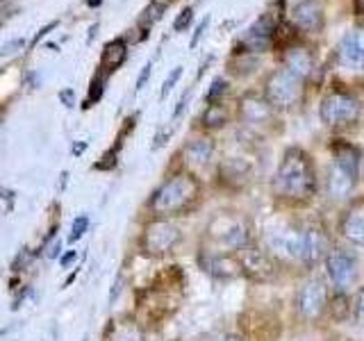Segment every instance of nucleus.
I'll return each mask as SVG.
<instances>
[{
	"label": "nucleus",
	"instance_id": "nucleus-12",
	"mask_svg": "<svg viewBox=\"0 0 364 341\" xmlns=\"http://www.w3.org/2000/svg\"><path fill=\"white\" fill-rule=\"evenodd\" d=\"M291 18L296 23V28L303 32H318L323 26V9L318 0H301L296 3Z\"/></svg>",
	"mask_w": 364,
	"mask_h": 341
},
{
	"label": "nucleus",
	"instance_id": "nucleus-6",
	"mask_svg": "<svg viewBox=\"0 0 364 341\" xmlns=\"http://www.w3.org/2000/svg\"><path fill=\"white\" fill-rule=\"evenodd\" d=\"M330 253V239L323 225L307 223L301 225V261L307 266H316Z\"/></svg>",
	"mask_w": 364,
	"mask_h": 341
},
{
	"label": "nucleus",
	"instance_id": "nucleus-31",
	"mask_svg": "<svg viewBox=\"0 0 364 341\" xmlns=\"http://www.w3.org/2000/svg\"><path fill=\"white\" fill-rule=\"evenodd\" d=\"M180 77H182V66H176L173 71H171V75L164 80V87H162V98H166V96H168V91L178 85V80H180Z\"/></svg>",
	"mask_w": 364,
	"mask_h": 341
},
{
	"label": "nucleus",
	"instance_id": "nucleus-18",
	"mask_svg": "<svg viewBox=\"0 0 364 341\" xmlns=\"http://www.w3.org/2000/svg\"><path fill=\"white\" fill-rule=\"evenodd\" d=\"M353 187H355V175H350L348 170L339 168L337 164L330 168L328 173V193L333 198H346L348 193L353 191Z\"/></svg>",
	"mask_w": 364,
	"mask_h": 341
},
{
	"label": "nucleus",
	"instance_id": "nucleus-8",
	"mask_svg": "<svg viewBox=\"0 0 364 341\" xmlns=\"http://www.w3.org/2000/svg\"><path fill=\"white\" fill-rule=\"evenodd\" d=\"M239 266L244 269L246 276H250L257 282H269L278 276V266H276V261H273V257L267 253V250H259L253 246L244 248V255H242V261H239Z\"/></svg>",
	"mask_w": 364,
	"mask_h": 341
},
{
	"label": "nucleus",
	"instance_id": "nucleus-27",
	"mask_svg": "<svg viewBox=\"0 0 364 341\" xmlns=\"http://www.w3.org/2000/svg\"><path fill=\"white\" fill-rule=\"evenodd\" d=\"M299 39V34H296L287 23H284V26H278L276 28V37H273V41H278V43H284V48H287V45L291 43V41H296Z\"/></svg>",
	"mask_w": 364,
	"mask_h": 341
},
{
	"label": "nucleus",
	"instance_id": "nucleus-46",
	"mask_svg": "<svg viewBox=\"0 0 364 341\" xmlns=\"http://www.w3.org/2000/svg\"><path fill=\"white\" fill-rule=\"evenodd\" d=\"M3 335H5V332H3V330H0V337H3Z\"/></svg>",
	"mask_w": 364,
	"mask_h": 341
},
{
	"label": "nucleus",
	"instance_id": "nucleus-33",
	"mask_svg": "<svg viewBox=\"0 0 364 341\" xmlns=\"http://www.w3.org/2000/svg\"><path fill=\"white\" fill-rule=\"evenodd\" d=\"M21 48H26V39H14V41H9L5 45H0V57H5V55H14L16 50Z\"/></svg>",
	"mask_w": 364,
	"mask_h": 341
},
{
	"label": "nucleus",
	"instance_id": "nucleus-17",
	"mask_svg": "<svg viewBox=\"0 0 364 341\" xmlns=\"http://www.w3.org/2000/svg\"><path fill=\"white\" fill-rule=\"evenodd\" d=\"M128 57V43L123 39H114L109 41L105 48H102V57H100V73H114L117 68L125 62Z\"/></svg>",
	"mask_w": 364,
	"mask_h": 341
},
{
	"label": "nucleus",
	"instance_id": "nucleus-29",
	"mask_svg": "<svg viewBox=\"0 0 364 341\" xmlns=\"http://www.w3.org/2000/svg\"><path fill=\"white\" fill-rule=\"evenodd\" d=\"M191 18H193V9H191V7H185V9H182L180 14H178V18L173 21V30H176V32H185V30L191 26Z\"/></svg>",
	"mask_w": 364,
	"mask_h": 341
},
{
	"label": "nucleus",
	"instance_id": "nucleus-16",
	"mask_svg": "<svg viewBox=\"0 0 364 341\" xmlns=\"http://www.w3.org/2000/svg\"><path fill=\"white\" fill-rule=\"evenodd\" d=\"M341 62L348 66L362 68L364 66V30H353L348 32L339 45Z\"/></svg>",
	"mask_w": 364,
	"mask_h": 341
},
{
	"label": "nucleus",
	"instance_id": "nucleus-4",
	"mask_svg": "<svg viewBox=\"0 0 364 341\" xmlns=\"http://www.w3.org/2000/svg\"><path fill=\"white\" fill-rule=\"evenodd\" d=\"M318 117L330 128H339V125H348L360 117V100L344 91H335L328 98H323L321 107H318Z\"/></svg>",
	"mask_w": 364,
	"mask_h": 341
},
{
	"label": "nucleus",
	"instance_id": "nucleus-44",
	"mask_svg": "<svg viewBox=\"0 0 364 341\" xmlns=\"http://www.w3.org/2000/svg\"><path fill=\"white\" fill-rule=\"evenodd\" d=\"M223 341H242V339H239L237 335H228V337H225Z\"/></svg>",
	"mask_w": 364,
	"mask_h": 341
},
{
	"label": "nucleus",
	"instance_id": "nucleus-11",
	"mask_svg": "<svg viewBox=\"0 0 364 341\" xmlns=\"http://www.w3.org/2000/svg\"><path fill=\"white\" fill-rule=\"evenodd\" d=\"M276 21H273L271 14H262L250 30L246 32V37L242 39V48L250 50V53H262V50H269L273 45V37H276Z\"/></svg>",
	"mask_w": 364,
	"mask_h": 341
},
{
	"label": "nucleus",
	"instance_id": "nucleus-13",
	"mask_svg": "<svg viewBox=\"0 0 364 341\" xmlns=\"http://www.w3.org/2000/svg\"><path fill=\"white\" fill-rule=\"evenodd\" d=\"M339 227H341L344 239H348L350 244H355V246L364 244V198L355 200L344 212Z\"/></svg>",
	"mask_w": 364,
	"mask_h": 341
},
{
	"label": "nucleus",
	"instance_id": "nucleus-20",
	"mask_svg": "<svg viewBox=\"0 0 364 341\" xmlns=\"http://www.w3.org/2000/svg\"><path fill=\"white\" fill-rule=\"evenodd\" d=\"M284 64H287V71L294 73L296 77H307L312 71V55L305 48H289L284 55Z\"/></svg>",
	"mask_w": 364,
	"mask_h": 341
},
{
	"label": "nucleus",
	"instance_id": "nucleus-7",
	"mask_svg": "<svg viewBox=\"0 0 364 341\" xmlns=\"http://www.w3.org/2000/svg\"><path fill=\"white\" fill-rule=\"evenodd\" d=\"M326 271L337 291H346L348 287H353V282L358 278V259L348 250H330L326 257Z\"/></svg>",
	"mask_w": 364,
	"mask_h": 341
},
{
	"label": "nucleus",
	"instance_id": "nucleus-43",
	"mask_svg": "<svg viewBox=\"0 0 364 341\" xmlns=\"http://www.w3.org/2000/svg\"><path fill=\"white\" fill-rule=\"evenodd\" d=\"M100 3H102V0H87V5H89V7H98Z\"/></svg>",
	"mask_w": 364,
	"mask_h": 341
},
{
	"label": "nucleus",
	"instance_id": "nucleus-36",
	"mask_svg": "<svg viewBox=\"0 0 364 341\" xmlns=\"http://www.w3.org/2000/svg\"><path fill=\"white\" fill-rule=\"evenodd\" d=\"M55 28H57V21H50L48 26H43V28H41V30H39L37 34H34V39H32V45H37V43H39V41H41V39L46 37V34H48L50 30H55Z\"/></svg>",
	"mask_w": 364,
	"mask_h": 341
},
{
	"label": "nucleus",
	"instance_id": "nucleus-40",
	"mask_svg": "<svg viewBox=\"0 0 364 341\" xmlns=\"http://www.w3.org/2000/svg\"><path fill=\"white\" fill-rule=\"evenodd\" d=\"M60 253H62V242H60V239H57V242L53 244V248H50L48 257H57V255H60Z\"/></svg>",
	"mask_w": 364,
	"mask_h": 341
},
{
	"label": "nucleus",
	"instance_id": "nucleus-15",
	"mask_svg": "<svg viewBox=\"0 0 364 341\" xmlns=\"http://www.w3.org/2000/svg\"><path fill=\"white\" fill-rule=\"evenodd\" d=\"M200 266H203V271H208L214 278H235L239 273L237 261H232L223 253H212V250L200 253Z\"/></svg>",
	"mask_w": 364,
	"mask_h": 341
},
{
	"label": "nucleus",
	"instance_id": "nucleus-9",
	"mask_svg": "<svg viewBox=\"0 0 364 341\" xmlns=\"http://www.w3.org/2000/svg\"><path fill=\"white\" fill-rule=\"evenodd\" d=\"M210 234L219 242L223 248L230 250H244L248 246V225L237 219H216L210 225Z\"/></svg>",
	"mask_w": 364,
	"mask_h": 341
},
{
	"label": "nucleus",
	"instance_id": "nucleus-14",
	"mask_svg": "<svg viewBox=\"0 0 364 341\" xmlns=\"http://www.w3.org/2000/svg\"><path fill=\"white\" fill-rule=\"evenodd\" d=\"M269 246L276 253L301 261V227H282L269 237Z\"/></svg>",
	"mask_w": 364,
	"mask_h": 341
},
{
	"label": "nucleus",
	"instance_id": "nucleus-39",
	"mask_svg": "<svg viewBox=\"0 0 364 341\" xmlns=\"http://www.w3.org/2000/svg\"><path fill=\"white\" fill-rule=\"evenodd\" d=\"M187 100H189V94H185L180 98V102H178V107H176V112H173V119H178L182 112H185V107H187Z\"/></svg>",
	"mask_w": 364,
	"mask_h": 341
},
{
	"label": "nucleus",
	"instance_id": "nucleus-38",
	"mask_svg": "<svg viewBox=\"0 0 364 341\" xmlns=\"http://www.w3.org/2000/svg\"><path fill=\"white\" fill-rule=\"evenodd\" d=\"M77 257V253H75V250H68V253L60 259V266L62 269H68V266H71L73 264V259Z\"/></svg>",
	"mask_w": 364,
	"mask_h": 341
},
{
	"label": "nucleus",
	"instance_id": "nucleus-35",
	"mask_svg": "<svg viewBox=\"0 0 364 341\" xmlns=\"http://www.w3.org/2000/svg\"><path fill=\"white\" fill-rule=\"evenodd\" d=\"M208 23H210V18H205V21H200L198 23V28H196V32H193V39H191V48H196L198 45V41H200V37H203V32H205V28H208Z\"/></svg>",
	"mask_w": 364,
	"mask_h": 341
},
{
	"label": "nucleus",
	"instance_id": "nucleus-2",
	"mask_svg": "<svg viewBox=\"0 0 364 341\" xmlns=\"http://www.w3.org/2000/svg\"><path fill=\"white\" fill-rule=\"evenodd\" d=\"M198 191H200V187H198V182L193 175H187V173L173 175L153 193L151 210L157 216L180 214L198 198Z\"/></svg>",
	"mask_w": 364,
	"mask_h": 341
},
{
	"label": "nucleus",
	"instance_id": "nucleus-28",
	"mask_svg": "<svg viewBox=\"0 0 364 341\" xmlns=\"http://www.w3.org/2000/svg\"><path fill=\"white\" fill-rule=\"evenodd\" d=\"M225 91H228V82H225V80H221V77L214 80L210 91H208V102H210V105H216V102H219V98L225 94Z\"/></svg>",
	"mask_w": 364,
	"mask_h": 341
},
{
	"label": "nucleus",
	"instance_id": "nucleus-41",
	"mask_svg": "<svg viewBox=\"0 0 364 341\" xmlns=\"http://www.w3.org/2000/svg\"><path fill=\"white\" fill-rule=\"evenodd\" d=\"M85 151H87V141H82V144H75V146H73V155H75V157H80V155H82Z\"/></svg>",
	"mask_w": 364,
	"mask_h": 341
},
{
	"label": "nucleus",
	"instance_id": "nucleus-42",
	"mask_svg": "<svg viewBox=\"0 0 364 341\" xmlns=\"http://www.w3.org/2000/svg\"><path fill=\"white\" fill-rule=\"evenodd\" d=\"M7 3H9V0H0V21H3V16H5V9H7Z\"/></svg>",
	"mask_w": 364,
	"mask_h": 341
},
{
	"label": "nucleus",
	"instance_id": "nucleus-30",
	"mask_svg": "<svg viewBox=\"0 0 364 341\" xmlns=\"http://www.w3.org/2000/svg\"><path fill=\"white\" fill-rule=\"evenodd\" d=\"M350 310H353V316H355V321H360V325H364V287L355 293V301H353Z\"/></svg>",
	"mask_w": 364,
	"mask_h": 341
},
{
	"label": "nucleus",
	"instance_id": "nucleus-3",
	"mask_svg": "<svg viewBox=\"0 0 364 341\" xmlns=\"http://www.w3.org/2000/svg\"><path fill=\"white\" fill-rule=\"evenodd\" d=\"M180 239L182 232L176 223H171L166 219H157L146 225V230L141 234V248L146 255L162 257L180 244Z\"/></svg>",
	"mask_w": 364,
	"mask_h": 341
},
{
	"label": "nucleus",
	"instance_id": "nucleus-45",
	"mask_svg": "<svg viewBox=\"0 0 364 341\" xmlns=\"http://www.w3.org/2000/svg\"><path fill=\"white\" fill-rule=\"evenodd\" d=\"M360 5H362V9H364V0H360Z\"/></svg>",
	"mask_w": 364,
	"mask_h": 341
},
{
	"label": "nucleus",
	"instance_id": "nucleus-1",
	"mask_svg": "<svg viewBox=\"0 0 364 341\" xmlns=\"http://www.w3.org/2000/svg\"><path fill=\"white\" fill-rule=\"evenodd\" d=\"M273 187H276V193L280 198L294 202L310 200L316 193V170L310 155L301 151V148H289L282 155Z\"/></svg>",
	"mask_w": 364,
	"mask_h": 341
},
{
	"label": "nucleus",
	"instance_id": "nucleus-34",
	"mask_svg": "<svg viewBox=\"0 0 364 341\" xmlns=\"http://www.w3.org/2000/svg\"><path fill=\"white\" fill-rule=\"evenodd\" d=\"M151 73H153V62H148V64L141 68L139 80H136V91H141V89L146 87V82H148V77H151Z\"/></svg>",
	"mask_w": 364,
	"mask_h": 341
},
{
	"label": "nucleus",
	"instance_id": "nucleus-10",
	"mask_svg": "<svg viewBox=\"0 0 364 341\" xmlns=\"http://www.w3.org/2000/svg\"><path fill=\"white\" fill-rule=\"evenodd\" d=\"M326 303H328V289H326V282L323 280H307L301 291H299V312L305 316V318H316L326 310Z\"/></svg>",
	"mask_w": 364,
	"mask_h": 341
},
{
	"label": "nucleus",
	"instance_id": "nucleus-32",
	"mask_svg": "<svg viewBox=\"0 0 364 341\" xmlns=\"http://www.w3.org/2000/svg\"><path fill=\"white\" fill-rule=\"evenodd\" d=\"M114 166H117V153L109 151V153L102 155V162L94 164V170H112Z\"/></svg>",
	"mask_w": 364,
	"mask_h": 341
},
{
	"label": "nucleus",
	"instance_id": "nucleus-19",
	"mask_svg": "<svg viewBox=\"0 0 364 341\" xmlns=\"http://www.w3.org/2000/svg\"><path fill=\"white\" fill-rule=\"evenodd\" d=\"M333 155H335V164L339 168L348 170L350 175L358 178V170H360V151L355 146H350L346 141H335L333 144Z\"/></svg>",
	"mask_w": 364,
	"mask_h": 341
},
{
	"label": "nucleus",
	"instance_id": "nucleus-37",
	"mask_svg": "<svg viewBox=\"0 0 364 341\" xmlns=\"http://www.w3.org/2000/svg\"><path fill=\"white\" fill-rule=\"evenodd\" d=\"M60 100L64 102L66 107H73V105H75V91H73V89H64V91H60Z\"/></svg>",
	"mask_w": 364,
	"mask_h": 341
},
{
	"label": "nucleus",
	"instance_id": "nucleus-22",
	"mask_svg": "<svg viewBox=\"0 0 364 341\" xmlns=\"http://www.w3.org/2000/svg\"><path fill=\"white\" fill-rule=\"evenodd\" d=\"M242 117L248 123H262L269 119V102L267 98H255L248 96L242 100Z\"/></svg>",
	"mask_w": 364,
	"mask_h": 341
},
{
	"label": "nucleus",
	"instance_id": "nucleus-25",
	"mask_svg": "<svg viewBox=\"0 0 364 341\" xmlns=\"http://www.w3.org/2000/svg\"><path fill=\"white\" fill-rule=\"evenodd\" d=\"M105 82H107V75L98 71V75L91 80V85H89V96L85 100V107H91V105H94V100L96 102L100 100L102 91H105Z\"/></svg>",
	"mask_w": 364,
	"mask_h": 341
},
{
	"label": "nucleus",
	"instance_id": "nucleus-26",
	"mask_svg": "<svg viewBox=\"0 0 364 341\" xmlns=\"http://www.w3.org/2000/svg\"><path fill=\"white\" fill-rule=\"evenodd\" d=\"M89 230V216L87 214H80L77 219L73 221V227H71V234H68V242L75 244L77 239H82L85 232Z\"/></svg>",
	"mask_w": 364,
	"mask_h": 341
},
{
	"label": "nucleus",
	"instance_id": "nucleus-5",
	"mask_svg": "<svg viewBox=\"0 0 364 341\" xmlns=\"http://www.w3.org/2000/svg\"><path fill=\"white\" fill-rule=\"evenodd\" d=\"M264 98L273 107L294 105V102L301 98V80L294 73H289L287 68H280V71H276L267 80Z\"/></svg>",
	"mask_w": 364,
	"mask_h": 341
},
{
	"label": "nucleus",
	"instance_id": "nucleus-21",
	"mask_svg": "<svg viewBox=\"0 0 364 341\" xmlns=\"http://www.w3.org/2000/svg\"><path fill=\"white\" fill-rule=\"evenodd\" d=\"M187 162L193 166H205L214 155V144L210 139H193L191 144H187L185 148Z\"/></svg>",
	"mask_w": 364,
	"mask_h": 341
},
{
	"label": "nucleus",
	"instance_id": "nucleus-24",
	"mask_svg": "<svg viewBox=\"0 0 364 341\" xmlns=\"http://www.w3.org/2000/svg\"><path fill=\"white\" fill-rule=\"evenodd\" d=\"M228 121V114L221 105H210L203 114V125L205 128H221V125Z\"/></svg>",
	"mask_w": 364,
	"mask_h": 341
},
{
	"label": "nucleus",
	"instance_id": "nucleus-23",
	"mask_svg": "<svg viewBox=\"0 0 364 341\" xmlns=\"http://www.w3.org/2000/svg\"><path fill=\"white\" fill-rule=\"evenodd\" d=\"M164 9H166V5H164V3H157V0H151V5H148V7L141 11V16H139V26H141L144 30H148V28L153 26L155 21L162 18Z\"/></svg>",
	"mask_w": 364,
	"mask_h": 341
}]
</instances>
